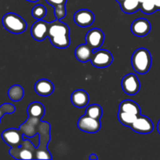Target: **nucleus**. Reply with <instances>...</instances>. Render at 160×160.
<instances>
[{
	"label": "nucleus",
	"instance_id": "f257e3e1",
	"mask_svg": "<svg viewBox=\"0 0 160 160\" xmlns=\"http://www.w3.org/2000/svg\"><path fill=\"white\" fill-rule=\"evenodd\" d=\"M50 124L41 121V119L28 117L25 123L20 126V130L26 137H33L39 134V144L36 152V159H52L50 152L47 149V145L50 141Z\"/></svg>",
	"mask_w": 160,
	"mask_h": 160
},
{
	"label": "nucleus",
	"instance_id": "f03ea898",
	"mask_svg": "<svg viewBox=\"0 0 160 160\" xmlns=\"http://www.w3.org/2000/svg\"><path fill=\"white\" fill-rule=\"evenodd\" d=\"M133 69L139 74L148 73L152 66V56L149 51L145 48H139L134 52L131 57Z\"/></svg>",
	"mask_w": 160,
	"mask_h": 160
},
{
	"label": "nucleus",
	"instance_id": "7ed1b4c3",
	"mask_svg": "<svg viewBox=\"0 0 160 160\" xmlns=\"http://www.w3.org/2000/svg\"><path fill=\"white\" fill-rule=\"evenodd\" d=\"M2 25L5 29L13 34H20L26 31L27 23L21 17L13 12H8L2 17Z\"/></svg>",
	"mask_w": 160,
	"mask_h": 160
},
{
	"label": "nucleus",
	"instance_id": "20e7f679",
	"mask_svg": "<svg viewBox=\"0 0 160 160\" xmlns=\"http://www.w3.org/2000/svg\"><path fill=\"white\" fill-rule=\"evenodd\" d=\"M37 148L29 140H23L21 145L11 148L9 154L16 159H36Z\"/></svg>",
	"mask_w": 160,
	"mask_h": 160
},
{
	"label": "nucleus",
	"instance_id": "39448f33",
	"mask_svg": "<svg viewBox=\"0 0 160 160\" xmlns=\"http://www.w3.org/2000/svg\"><path fill=\"white\" fill-rule=\"evenodd\" d=\"M91 63L97 68L108 67L113 61V57L110 52L106 49H98L93 52Z\"/></svg>",
	"mask_w": 160,
	"mask_h": 160
},
{
	"label": "nucleus",
	"instance_id": "423d86ee",
	"mask_svg": "<svg viewBox=\"0 0 160 160\" xmlns=\"http://www.w3.org/2000/svg\"><path fill=\"white\" fill-rule=\"evenodd\" d=\"M122 89L126 94L134 95L138 93L141 88L138 78L134 73H129L124 76L121 81Z\"/></svg>",
	"mask_w": 160,
	"mask_h": 160
},
{
	"label": "nucleus",
	"instance_id": "0eeeda50",
	"mask_svg": "<svg viewBox=\"0 0 160 160\" xmlns=\"http://www.w3.org/2000/svg\"><path fill=\"white\" fill-rule=\"evenodd\" d=\"M2 138L11 148H16L21 145L23 143V133L20 129L10 128L2 133Z\"/></svg>",
	"mask_w": 160,
	"mask_h": 160
},
{
	"label": "nucleus",
	"instance_id": "6e6552de",
	"mask_svg": "<svg viewBox=\"0 0 160 160\" xmlns=\"http://www.w3.org/2000/svg\"><path fill=\"white\" fill-rule=\"evenodd\" d=\"M78 127L81 131L84 132L92 134L99 131L101 128V122L100 120H96L84 114L78 120Z\"/></svg>",
	"mask_w": 160,
	"mask_h": 160
},
{
	"label": "nucleus",
	"instance_id": "1a4fd4ad",
	"mask_svg": "<svg viewBox=\"0 0 160 160\" xmlns=\"http://www.w3.org/2000/svg\"><path fill=\"white\" fill-rule=\"evenodd\" d=\"M131 128L139 134H149L154 129V125L148 117L143 115L138 116L136 120L131 126Z\"/></svg>",
	"mask_w": 160,
	"mask_h": 160
},
{
	"label": "nucleus",
	"instance_id": "9d476101",
	"mask_svg": "<svg viewBox=\"0 0 160 160\" xmlns=\"http://www.w3.org/2000/svg\"><path fill=\"white\" fill-rule=\"evenodd\" d=\"M49 23L43 20H38L32 25L31 34L33 38L38 42H42L48 37Z\"/></svg>",
	"mask_w": 160,
	"mask_h": 160
},
{
	"label": "nucleus",
	"instance_id": "9b49d317",
	"mask_svg": "<svg viewBox=\"0 0 160 160\" xmlns=\"http://www.w3.org/2000/svg\"><path fill=\"white\" fill-rule=\"evenodd\" d=\"M104 39V33L98 28H93L90 30L85 36L86 43L90 45L93 50L99 48L102 45Z\"/></svg>",
	"mask_w": 160,
	"mask_h": 160
},
{
	"label": "nucleus",
	"instance_id": "f8f14e48",
	"mask_svg": "<svg viewBox=\"0 0 160 160\" xmlns=\"http://www.w3.org/2000/svg\"><path fill=\"white\" fill-rule=\"evenodd\" d=\"M75 23L81 28L91 26L95 21V15L88 9H80L77 11L73 16Z\"/></svg>",
	"mask_w": 160,
	"mask_h": 160
},
{
	"label": "nucleus",
	"instance_id": "ddd939ff",
	"mask_svg": "<svg viewBox=\"0 0 160 160\" xmlns=\"http://www.w3.org/2000/svg\"><path fill=\"white\" fill-rule=\"evenodd\" d=\"M131 32L138 37H145L151 31V24L146 19L138 18L131 23Z\"/></svg>",
	"mask_w": 160,
	"mask_h": 160
},
{
	"label": "nucleus",
	"instance_id": "4468645a",
	"mask_svg": "<svg viewBox=\"0 0 160 160\" xmlns=\"http://www.w3.org/2000/svg\"><path fill=\"white\" fill-rule=\"evenodd\" d=\"M62 34H70V28L65 23L57 19L49 23L48 38H50Z\"/></svg>",
	"mask_w": 160,
	"mask_h": 160
},
{
	"label": "nucleus",
	"instance_id": "2eb2a0df",
	"mask_svg": "<svg viewBox=\"0 0 160 160\" xmlns=\"http://www.w3.org/2000/svg\"><path fill=\"white\" fill-rule=\"evenodd\" d=\"M34 90L41 96H48L54 92V85L47 79H40L34 84Z\"/></svg>",
	"mask_w": 160,
	"mask_h": 160
},
{
	"label": "nucleus",
	"instance_id": "dca6fc26",
	"mask_svg": "<svg viewBox=\"0 0 160 160\" xmlns=\"http://www.w3.org/2000/svg\"><path fill=\"white\" fill-rule=\"evenodd\" d=\"M70 100L74 106L78 108H83L88 104L89 95L85 91L78 89L72 93Z\"/></svg>",
	"mask_w": 160,
	"mask_h": 160
},
{
	"label": "nucleus",
	"instance_id": "f3484780",
	"mask_svg": "<svg viewBox=\"0 0 160 160\" xmlns=\"http://www.w3.org/2000/svg\"><path fill=\"white\" fill-rule=\"evenodd\" d=\"M93 49L91 48L90 45L86 44L78 45L75 49V56L77 59L81 62H86L91 60L92 54H93Z\"/></svg>",
	"mask_w": 160,
	"mask_h": 160
},
{
	"label": "nucleus",
	"instance_id": "a211bd4d",
	"mask_svg": "<svg viewBox=\"0 0 160 160\" xmlns=\"http://www.w3.org/2000/svg\"><path fill=\"white\" fill-rule=\"evenodd\" d=\"M119 110L134 114L136 116H139L141 114L140 106L137 102L132 100H124L121 102L119 106Z\"/></svg>",
	"mask_w": 160,
	"mask_h": 160
},
{
	"label": "nucleus",
	"instance_id": "6ab92c4d",
	"mask_svg": "<svg viewBox=\"0 0 160 160\" xmlns=\"http://www.w3.org/2000/svg\"><path fill=\"white\" fill-rule=\"evenodd\" d=\"M45 109L43 105L38 102H34L31 103L28 107V117H34V118L42 119L45 115Z\"/></svg>",
	"mask_w": 160,
	"mask_h": 160
},
{
	"label": "nucleus",
	"instance_id": "aec40b11",
	"mask_svg": "<svg viewBox=\"0 0 160 160\" xmlns=\"http://www.w3.org/2000/svg\"><path fill=\"white\" fill-rule=\"evenodd\" d=\"M140 4L138 0H125L120 3L121 10L128 14H132L140 9Z\"/></svg>",
	"mask_w": 160,
	"mask_h": 160
},
{
	"label": "nucleus",
	"instance_id": "412c9836",
	"mask_svg": "<svg viewBox=\"0 0 160 160\" xmlns=\"http://www.w3.org/2000/svg\"><path fill=\"white\" fill-rule=\"evenodd\" d=\"M49 39L52 45L58 48H66L70 44V39L69 34H62V35L55 36V37L50 38Z\"/></svg>",
	"mask_w": 160,
	"mask_h": 160
},
{
	"label": "nucleus",
	"instance_id": "4be33fe9",
	"mask_svg": "<svg viewBox=\"0 0 160 160\" xmlns=\"http://www.w3.org/2000/svg\"><path fill=\"white\" fill-rule=\"evenodd\" d=\"M23 94L24 92L23 88L18 84L12 85L8 91V96L13 102H18L21 100L23 97Z\"/></svg>",
	"mask_w": 160,
	"mask_h": 160
},
{
	"label": "nucleus",
	"instance_id": "5701e85b",
	"mask_svg": "<svg viewBox=\"0 0 160 160\" xmlns=\"http://www.w3.org/2000/svg\"><path fill=\"white\" fill-rule=\"evenodd\" d=\"M138 116L134 115V114L129 113V112H122V111L119 110L118 114H117V117H118V120L120 123L123 125L127 127H130L132 125V123H134V120H136Z\"/></svg>",
	"mask_w": 160,
	"mask_h": 160
},
{
	"label": "nucleus",
	"instance_id": "b1692460",
	"mask_svg": "<svg viewBox=\"0 0 160 160\" xmlns=\"http://www.w3.org/2000/svg\"><path fill=\"white\" fill-rule=\"evenodd\" d=\"M85 114L94 119L100 120L102 116V109L99 105H91V106H88L87 109H86Z\"/></svg>",
	"mask_w": 160,
	"mask_h": 160
},
{
	"label": "nucleus",
	"instance_id": "393cba45",
	"mask_svg": "<svg viewBox=\"0 0 160 160\" xmlns=\"http://www.w3.org/2000/svg\"><path fill=\"white\" fill-rule=\"evenodd\" d=\"M140 10L145 14H152L157 11L152 0H147L140 4Z\"/></svg>",
	"mask_w": 160,
	"mask_h": 160
},
{
	"label": "nucleus",
	"instance_id": "a878e982",
	"mask_svg": "<svg viewBox=\"0 0 160 160\" xmlns=\"http://www.w3.org/2000/svg\"><path fill=\"white\" fill-rule=\"evenodd\" d=\"M46 8L43 5L41 4L34 6L32 9V11H31V14L34 17V18L37 19V20H42L46 16Z\"/></svg>",
	"mask_w": 160,
	"mask_h": 160
},
{
	"label": "nucleus",
	"instance_id": "bb28decb",
	"mask_svg": "<svg viewBox=\"0 0 160 160\" xmlns=\"http://www.w3.org/2000/svg\"><path fill=\"white\" fill-rule=\"evenodd\" d=\"M54 13L55 17L57 20H61V19L64 18L66 13H67V12H66V5L54 7Z\"/></svg>",
	"mask_w": 160,
	"mask_h": 160
},
{
	"label": "nucleus",
	"instance_id": "cd10ccee",
	"mask_svg": "<svg viewBox=\"0 0 160 160\" xmlns=\"http://www.w3.org/2000/svg\"><path fill=\"white\" fill-rule=\"evenodd\" d=\"M15 111V107L12 105L6 103L0 107V120L6 113H12Z\"/></svg>",
	"mask_w": 160,
	"mask_h": 160
},
{
	"label": "nucleus",
	"instance_id": "c85d7f7f",
	"mask_svg": "<svg viewBox=\"0 0 160 160\" xmlns=\"http://www.w3.org/2000/svg\"><path fill=\"white\" fill-rule=\"evenodd\" d=\"M45 1L48 4L51 5L52 6H53V8L56 7V6L66 5V2H67V0H45Z\"/></svg>",
	"mask_w": 160,
	"mask_h": 160
},
{
	"label": "nucleus",
	"instance_id": "c756f323",
	"mask_svg": "<svg viewBox=\"0 0 160 160\" xmlns=\"http://www.w3.org/2000/svg\"><path fill=\"white\" fill-rule=\"evenodd\" d=\"M157 10H160V0H152Z\"/></svg>",
	"mask_w": 160,
	"mask_h": 160
},
{
	"label": "nucleus",
	"instance_id": "7c9ffc66",
	"mask_svg": "<svg viewBox=\"0 0 160 160\" xmlns=\"http://www.w3.org/2000/svg\"><path fill=\"white\" fill-rule=\"evenodd\" d=\"M89 159L90 160H97L98 159V157L95 154H91V156H89Z\"/></svg>",
	"mask_w": 160,
	"mask_h": 160
},
{
	"label": "nucleus",
	"instance_id": "2f4dec72",
	"mask_svg": "<svg viewBox=\"0 0 160 160\" xmlns=\"http://www.w3.org/2000/svg\"><path fill=\"white\" fill-rule=\"evenodd\" d=\"M157 130H158V132L160 134V120H159V122H158V124H157Z\"/></svg>",
	"mask_w": 160,
	"mask_h": 160
},
{
	"label": "nucleus",
	"instance_id": "473e14b6",
	"mask_svg": "<svg viewBox=\"0 0 160 160\" xmlns=\"http://www.w3.org/2000/svg\"><path fill=\"white\" fill-rule=\"evenodd\" d=\"M27 1H29V2H36L39 1V0H27Z\"/></svg>",
	"mask_w": 160,
	"mask_h": 160
},
{
	"label": "nucleus",
	"instance_id": "72a5a7b5",
	"mask_svg": "<svg viewBox=\"0 0 160 160\" xmlns=\"http://www.w3.org/2000/svg\"><path fill=\"white\" fill-rule=\"evenodd\" d=\"M116 1H117V2H119V3H121V2H123V1H125V0H116Z\"/></svg>",
	"mask_w": 160,
	"mask_h": 160
},
{
	"label": "nucleus",
	"instance_id": "f704fd0d",
	"mask_svg": "<svg viewBox=\"0 0 160 160\" xmlns=\"http://www.w3.org/2000/svg\"><path fill=\"white\" fill-rule=\"evenodd\" d=\"M138 1H139V2H140V3H142V2H144L147 1V0H138Z\"/></svg>",
	"mask_w": 160,
	"mask_h": 160
}]
</instances>
